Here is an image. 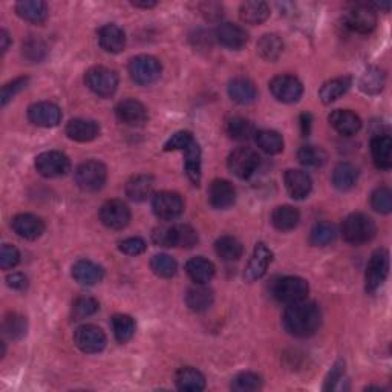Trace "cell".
I'll list each match as a JSON object with an SVG mask.
<instances>
[{"label":"cell","mask_w":392,"mask_h":392,"mask_svg":"<svg viewBox=\"0 0 392 392\" xmlns=\"http://www.w3.org/2000/svg\"><path fill=\"white\" fill-rule=\"evenodd\" d=\"M322 324V311L317 303L300 302L288 305L284 313L285 330L294 337H310L313 335Z\"/></svg>","instance_id":"1"},{"label":"cell","mask_w":392,"mask_h":392,"mask_svg":"<svg viewBox=\"0 0 392 392\" xmlns=\"http://www.w3.org/2000/svg\"><path fill=\"white\" fill-rule=\"evenodd\" d=\"M164 150H181L184 152V167L189 180L199 186L201 182V147L191 132L180 131L173 133L164 144Z\"/></svg>","instance_id":"2"},{"label":"cell","mask_w":392,"mask_h":392,"mask_svg":"<svg viewBox=\"0 0 392 392\" xmlns=\"http://www.w3.org/2000/svg\"><path fill=\"white\" fill-rule=\"evenodd\" d=\"M377 233L375 222L363 213H353L342 224V235L347 242L360 245L370 242Z\"/></svg>","instance_id":"3"},{"label":"cell","mask_w":392,"mask_h":392,"mask_svg":"<svg viewBox=\"0 0 392 392\" xmlns=\"http://www.w3.org/2000/svg\"><path fill=\"white\" fill-rule=\"evenodd\" d=\"M154 242L161 247H180V249H194L198 244V233L186 224L172 227H159L154 233Z\"/></svg>","instance_id":"4"},{"label":"cell","mask_w":392,"mask_h":392,"mask_svg":"<svg viewBox=\"0 0 392 392\" xmlns=\"http://www.w3.org/2000/svg\"><path fill=\"white\" fill-rule=\"evenodd\" d=\"M108 170L106 166L100 161H86L82 163L75 170V182L83 191H99L106 184Z\"/></svg>","instance_id":"5"},{"label":"cell","mask_w":392,"mask_h":392,"mask_svg":"<svg viewBox=\"0 0 392 392\" xmlns=\"http://www.w3.org/2000/svg\"><path fill=\"white\" fill-rule=\"evenodd\" d=\"M86 86L99 95V97L108 99L117 92L118 87V75L115 71L105 66H94L86 72Z\"/></svg>","instance_id":"6"},{"label":"cell","mask_w":392,"mask_h":392,"mask_svg":"<svg viewBox=\"0 0 392 392\" xmlns=\"http://www.w3.org/2000/svg\"><path fill=\"white\" fill-rule=\"evenodd\" d=\"M308 291H310L308 282L305 279L298 276H286L279 279L273 286L275 299L281 303H286V305H291V303L303 300L307 298Z\"/></svg>","instance_id":"7"},{"label":"cell","mask_w":392,"mask_h":392,"mask_svg":"<svg viewBox=\"0 0 392 392\" xmlns=\"http://www.w3.org/2000/svg\"><path fill=\"white\" fill-rule=\"evenodd\" d=\"M129 75L137 85H152L161 75V63L152 55H137L129 61Z\"/></svg>","instance_id":"8"},{"label":"cell","mask_w":392,"mask_h":392,"mask_svg":"<svg viewBox=\"0 0 392 392\" xmlns=\"http://www.w3.org/2000/svg\"><path fill=\"white\" fill-rule=\"evenodd\" d=\"M259 161L258 152H254L252 147H238L230 154L227 166L235 177L247 180L258 169Z\"/></svg>","instance_id":"9"},{"label":"cell","mask_w":392,"mask_h":392,"mask_svg":"<svg viewBox=\"0 0 392 392\" xmlns=\"http://www.w3.org/2000/svg\"><path fill=\"white\" fill-rule=\"evenodd\" d=\"M36 169L45 178H60L71 170V161L61 152L50 150L36 158Z\"/></svg>","instance_id":"10"},{"label":"cell","mask_w":392,"mask_h":392,"mask_svg":"<svg viewBox=\"0 0 392 392\" xmlns=\"http://www.w3.org/2000/svg\"><path fill=\"white\" fill-rule=\"evenodd\" d=\"M389 273V253L385 249L375 252L366 266V291L375 293L386 281Z\"/></svg>","instance_id":"11"},{"label":"cell","mask_w":392,"mask_h":392,"mask_svg":"<svg viewBox=\"0 0 392 392\" xmlns=\"http://www.w3.org/2000/svg\"><path fill=\"white\" fill-rule=\"evenodd\" d=\"M74 343L86 354H97L106 347V335L95 325H82L74 333Z\"/></svg>","instance_id":"12"},{"label":"cell","mask_w":392,"mask_h":392,"mask_svg":"<svg viewBox=\"0 0 392 392\" xmlns=\"http://www.w3.org/2000/svg\"><path fill=\"white\" fill-rule=\"evenodd\" d=\"M152 209L157 218L163 221L177 219L184 212V201L181 195L175 191H159L152 199Z\"/></svg>","instance_id":"13"},{"label":"cell","mask_w":392,"mask_h":392,"mask_svg":"<svg viewBox=\"0 0 392 392\" xmlns=\"http://www.w3.org/2000/svg\"><path fill=\"white\" fill-rule=\"evenodd\" d=\"M100 221L110 230H122L131 221L129 207L119 199H110L101 205Z\"/></svg>","instance_id":"14"},{"label":"cell","mask_w":392,"mask_h":392,"mask_svg":"<svg viewBox=\"0 0 392 392\" xmlns=\"http://www.w3.org/2000/svg\"><path fill=\"white\" fill-rule=\"evenodd\" d=\"M270 91L273 97L282 103L299 101L303 94V86L299 78L294 75H277L270 83Z\"/></svg>","instance_id":"15"},{"label":"cell","mask_w":392,"mask_h":392,"mask_svg":"<svg viewBox=\"0 0 392 392\" xmlns=\"http://www.w3.org/2000/svg\"><path fill=\"white\" fill-rule=\"evenodd\" d=\"M347 27L358 34H370L377 25V15L371 6L357 5L347 13L345 15Z\"/></svg>","instance_id":"16"},{"label":"cell","mask_w":392,"mask_h":392,"mask_svg":"<svg viewBox=\"0 0 392 392\" xmlns=\"http://www.w3.org/2000/svg\"><path fill=\"white\" fill-rule=\"evenodd\" d=\"M29 122L38 127H55L61 122V110L50 101H40L28 109Z\"/></svg>","instance_id":"17"},{"label":"cell","mask_w":392,"mask_h":392,"mask_svg":"<svg viewBox=\"0 0 392 392\" xmlns=\"http://www.w3.org/2000/svg\"><path fill=\"white\" fill-rule=\"evenodd\" d=\"M115 114L119 123L131 127H138L147 122V109L144 108L143 103L133 99L119 101Z\"/></svg>","instance_id":"18"},{"label":"cell","mask_w":392,"mask_h":392,"mask_svg":"<svg viewBox=\"0 0 392 392\" xmlns=\"http://www.w3.org/2000/svg\"><path fill=\"white\" fill-rule=\"evenodd\" d=\"M273 261V252H271L266 244H258L254 247V252L249 266L245 268L244 277L247 282H254L261 279L263 275L267 273V268Z\"/></svg>","instance_id":"19"},{"label":"cell","mask_w":392,"mask_h":392,"mask_svg":"<svg viewBox=\"0 0 392 392\" xmlns=\"http://www.w3.org/2000/svg\"><path fill=\"white\" fill-rule=\"evenodd\" d=\"M13 230L23 239H29V241H34V239L40 238L45 231V222L38 218L36 215L31 213H22L17 215L13 219Z\"/></svg>","instance_id":"20"},{"label":"cell","mask_w":392,"mask_h":392,"mask_svg":"<svg viewBox=\"0 0 392 392\" xmlns=\"http://www.w3.org/2000/svg\"><path fill=\"white\" fill-rule=\"evenodd\" d=\"M236 190L226 180H215L209 189V201L218 210H226L235 204Z\"/></svg>","instance_id":"21"},{"label":"cell","mask_w":392,"mask_h":392,"mask_svg":"<svg viewBox=\"0 0 392 392\" xmlns=\"http://www.w3.org/2000/svg\"><path fill=\"white\" fill-rule=\"evenodd\" d=\"M216 38L218 42L228 48V50H241L249 42V34L247 31L236 25V23H222L221 27L216 29Z\"/></svg>","instance_id":"22"},{"label":"cell","mask_w":392,"mask_h":392,"mask_svg":"<svg viewBox=\"0 0 392 392\" xmlns=\"http://www.w3.org/2000/svg\"><path fill=\"white\" fill-rule=\"evenodd\" d=\"M284 181L288 194L293 199H305L313 190V181H311L307 172L286 170Z\"/></svg>","instance_id":"23"},{"label":"cell","mask_w":392,"mask_h":392,"mask_svg":"<svg viewBox=\"0 0 392 392\" xmlns=\"http://www.w3.org/2000/svg\"><path fill=\"white\" fill-rule=\"evenodd\" d=\"M66 135L78 143H89L100 135V124L94 119L75 118L71 119L66 126Z\"/></svg>","instance_id":"24"},{"label":"cell","mask_w":392,"mask_h":392,"mask_svg":"<svg viewBox=\"0 0 392 392\" xmlns=\"http://www.w3.org/2000/svg\"><path fill=\"white\" fill-rule=\"evenodd\" d=\"M72 277H74L80 285L92 286L103 281L105 271H103V268L97 266V263H94L92 261L80 259L74 263V267H72Z\"/></svg>","instance_id":"25"},{"label":"cell","mask_w":392,"mask_h":392,"mask_svg":"<svg viewBox=\"0 0 392 392\" xmlns=\"http://www.w3.org/2000/svg\"><path fill=\"white\" fill-rule=\"evenodd\" d=\"M328 119H330V124L334 129L340 135H345V137L356 135L360 131V127H362V119L351 110L337 109L331 112V115L328 117Z\"/></svg>","instance_id":"26"},{"label":"cell","mask_w":392,"mask_h":392,"mask_svg":"<svg viewBox=\"0 0 392 392\" xmlns=\"http://www.w3.org/2000/svg\"><path fill=\"white\" fill-rule=\"evenodd\" d=\"M99 42L100 46L106 52L118 54L124 50L126 46V34L124 31L114 23H108L99 31Z\"/></svg>","instance_id":"27"},{"label":"cell","mask_w":392,"mask_h":392,"mask_svg":"<svg viewBox=\"0 0 392 392\" xmlns=\"http://www.w3.org/2000/svg\"><path fill=\"white\" fill-rule=\"evenodd\" d=\"M371 154L374 164L382 170H388L392 166V140L388 135H377L371 141Z\"/></svg>","instance_id":"28"},{"label":"cell","mask_w":392,"mask_h":392,"mask_svg":"<svg viewBox=\"0 0 392 392\" xmlns=\"http://www.w3.org/2000/svg\"><path fill=\"white\" fill-rule=\"evenodd\" d=\"M15 13L23 20L40 25L48 19V5L42 0H22L15 3Z\"/></svg>","instance_id":"29"},{"label":"cell","mask_w":392,"mask_h":392,"mask_svg":"<svg viewBox=\"0 0 392 392\" xmlns=\"http://www.w3.org/2000/svg\"><path fill=\"white\" fill-rule=\"evenodd\" d=\"M154 187L155 181L150 175H135V177H132L126 184V195L129 196L132 201L141 203L152 195Z\"/></svg>","instance_id":"30"},{"label":"cell","mask_w":392,"mask_h":392,"mask_svg":"<svg viewBox=\"0 0 392 392\" xmlns=\"http://www.w3.org/2000/svg\"><path fill=\"white\" fill-rule=\"evenodd\" d=\"M228 95L238 105H250L256 100V87L249 78H235L228 85Z\"/></svg>","instance_id":"31"},{"label":"cell","mask_w":392,"mask_h":392,"mask_svg":"<svg viewBox=\"0 0 392 392\" xmlns=\"http://www.w3.org/2000/svg\"><path fill=\"white\" fill-rule=\"evenodd\" d=\"M239 17L247 25H261L270 17V8L266 2H245L239 8Z\"/></svg>","instance_id":"32"},{"label":"cell","mask_w":392,"mask_h":392,"mask_svg":"<svg viewBox=\"0 0 392 392\" xmlns=\"http://www.w3.org/2000/svg\"><path fill=\"white\" fill-rule=\"evenodd\" d=\"M186 271L191 281L198 285H204L210 282L215 276V266L204 258H194L186 263Z\"/></svg>","instance_id":"33"},{"label":"cell","mask_w":392,"mask_h":392,"mask_svg":"<svg viewBox=\"0 0 392 392\" xmlns=\"http://www.w3.org/2000/svg\"><path fill=\"white\" fill-rule=\"evenodd\" d=\"M300 221V215L298 209L291 205H279L271 213V224L279 231H290L294 227H298Z\"/></svg>","instance_id":"34"},{"label":"cell","mask_w":392,"mask_h":392,"mask_svg":"<svg viewBox=\"0 0 392 392\" xmlns=\"http://www.w3.org/2000/svg\"><path fill=\"white\" fill-rule=\"evenodd\" d=\"M186 303L191 311H195V313H204V311L212 307L213 293L212 290H209V288H205L203 285L194 286L187 291Z\"/></svg>","instance_id":"35"},{"label":"cell","mask_w":392,"mask_h":392,"mask_svg":"<svg viewBox=\"0 0 392 392\" xmlns=\"http://www.w3.org/2000/svg\"><path fill=\"white\" fill-rule=\"evenodd\" d=\"M358 178V172L353 164L340 163L335 166L333 172V184L334 187L340 191H348L356 186Z\"/></svg>","instance_id":"36"},{"label":"cell","mask_w":392,"mask_h":392,"mask_svg":"<svg viewBox=\"0 0 392 392\" xmlns=\"http://www.w3.org/2000/svg\"><path fill=\"white\" fill-rule=\"evenodd\" d=\"M349 87H351L349 77L333 78L321 87V91H319V99H321L325 105H330V103L340 99L343 94H347Z\"/></svg>","instance_id":"37"},{"label":"cell","mask_w":392,"mask_h":392,"mask_svg":"<svg viewBox=\"0 0 392 392\" xmlns=\"http://www.w3.org/2000/svg\"><path fill=\"white\" fill-rule=\"evenodd\" d=\"M177 386L181 391H191L198 392L205 388L204 375L195 368H181L177 372Z\"/></svg>","instance_id":"38"},{"label":"cell","mask_w":392,"mask_h":392,"mask_svg":"<svg viewBox=\"0 0 392 392\" xmlns=\"http://www.w3.org/2000/svg\"><path fill=\"white\" fill-rule=\"evenodd\" d=\"M284 52L282 38L276 34L262 36L258 42V54L263 60L276 61Z\"/></svg>","instance_id":"39"},{"label":"cell","mask_w":392,"mask_h":392,"mask_svg":"<svg viewBox=\"0 0 392 392\" xmlns=\"http://www.w3.org/2000/svg\"><path fill=\"white\" fill-rule=\"evenodd\" d=\"M215 250L222 261L233 262L242 256V245L233 236H222L215 242Z\"/></svg>","instance_id":"40"},{"label":"cell","mask_w":392,"mask_h":392,"mask_svg":"<svg viewBox=\"0 0 392 392\" xmlns=\"http://www.w3.org/2000/svg\"><path fill=\"white\" fill-rule=\"evenodd\" d=\"M256 143L261 150L266 152L268 155H276L281 154L284 150V138L281 133L275 131H259L254 133Z\"/></svg>","instance_id":"41"},{"label":"cell","mask_w":392,"mask_h":392,"mask_svg":"<svg viewBox=\"0 0 392 392\" xmlns=\"http://www.w3.org/2000/svg\"><path fill=\"white\" fill-rule=\"evenodd\" d=\"M360 89L365 94L375 95L385 86V74L379 68H368L360 77Z\"/></svg>","instance_id":"42"},{"label":"cell","mask_w":392,"mask_h":392,"mask_svg":"<svg viewBox=\"0 0 392 392\" xmlns=\"http://www.w3.org/2000/svg\"><path fill=\"white\" fill-rule=\"evenodd\" d=\"M112 330L117 342L127 343L135 334V322L131 316L127 314H117L112 317Z\"/></svg>","instance_id":"43"},{"label":"cell","mask_w":392,"mask_h":392,"mask_svg":"<svg viewBox=\"0 0 392 392\" xmlns=\"http://www.w3.org/2000/svg\"><path fill=\"white\" fill-rule=\"evenodd\" d=\"M227 133L236 141H247L256 133L253 123L242 117H233L227 123Z\"/></svg>","instance_id":"44"},{"label":"cell","mask_w":392,"mask_h":392,"mask_svg":"<svg viewBox=\"0 0 392 392\" xmlns=\"http://www.w3.org/2000/svg\"><path fill=\"white\" fill-rule=\"evenodd\" d=\"M298 159L302 166L310 167V169H317V167H322L325 164L326 154L322 147L302 146L298 152Z\"/></svg>","instance_id":"45"},{"label":"cell","mask_w":392,"mask_h":392,"mask_svg":"<svg viewBox=\"0 0 392 392\" xmlns=\"http://www.w3.org/2000/svg\"><path fill=\"white\" fill-rule=\"evenodd\" d=\"M150 268L159 277H172L177 275L178 263L169 254H155L150 261Z\"/></svg>","instance_id":"46"},{"label":"cell","mask_w":392,"mask_h":392,"mask_svg":"<svg viewBox=\"0 0 392 392\" xmlns=\"http://www.w3.org/2000/svg\"><path fill=\"white\" fill-rule=\"evenodd\" d=\"M335 236H337V231H335V227L333 224L321 222V224H316L314 228L311 230L310 242L316 247H325L334 242Z\"/></svg>","instance_id":"47"},{"label":"cell","mask_w":392,"mask_h":392,"mask_svg":"<svg viewBox=\"0 0 392 392\" xmlns=\"http://www.w3.org/2000/svg\"><path fill=\"white\" fill-rule=\"evenodd\" d=\"M27 330H28V324H27V319L23 317V316L13 313V314L5 317L3 333L10 339L19 340L22 337H25Z\"/></svg>","instance_id":"48"},{"label":"cell","mask_w":392,"mask_h":392,"mask_svg":"<svg viewBox=\"0 0 392 392\" xmlns=\"http://www.w3.org/2000/svg\"><path fill=\"white\" fill-rule=\"evenodd\" d=\"M262 386V380L254 372H241L231 382V389L236 392H253Z\"/></svg>","instance_id":"49"},{"label":"cell","mask_w":392,"mask_h":392,"mask_svg":"<svg viewBox=\"0 0 392 392\" xmlns=\"http://www.w3.org/2000/svg\"><path fill=\"white\" fill-rule=\"evenodd\" d=\"M371 205L375 212L388 215L392 210V194L388 187H379L372 191Z\"/></svg>","instance_id":"50"},{"label":"cell","mask_w":392,"mask_h":392,"mask_svg":"<svg viewBox=\"0 0 392 392\" xmlns=\"http://www.w3.org/2000/svg\"><path fill=\"white\" fill-rule=\"evenodd\" d=\"M100 308L99 302L95 300L94 298H78L74 305H72V313L77 319H86V317H91L95 313H97Z\"/></svg>","instance_id":"51"},{"label":"cell","mask_w":392,"mask_h":392,"mask_svg":"<svg viewBox=\"0 0 392 392\" xmlns=\"http://www.w3.org/2000/svg\"><path fill=\"white\" fill-rule=\"evenodd\" d=\"M46 54V46L43 45V42L40 40L31 38L28 40L27 43H23V55L29 60V61H40Z\"/></svg>","instance_id":"52"},{"label":"cell","mask_w":392,"mask_h":392,"mask_svg":"<svg viewBox=\"0 0 392 392\" xmlns=\"http://www.w3.org/2000/svg\"><path fill=\"white\" fill-rule=\"evenodd\" d=\"M20 262V253L15 247L5 244L0 252V267L3 270H11Z\"/></svg>","instance_id":"53"},{"label":"cell","mask_w":392,"mask_h":392,"mask_svg":"<svg viewBox=\"0 0 392 392\" xmlns=\"http://www.w3.org/2000/svg\"><path fill=\"white\" fill-rule=\"evenodd\" d=\"M118 249L124 254L138 256L146 252L147 245H146V242H144V239H141V238H127V239H124V241L119 242Z\"/></svg>","instance_id":"54"},{"label":"cell","mask_w":392,"mask_h":392,"mask_svg":"<svg viewBox=\"0 0 392 392\" xmlns=\"http://www.w3.org/2000/svg\"><path fill=\"white\" fill-rule=\"evenodd\" d=\"M28 85V78H15L14 82L8 83L3 86L2 89V106H6L8 101H10L13 97H15L20 91H23Z\"/></svg>","instance_id":"55"},{"label":"cell","mask_w":392,"mask_h":392,"mask_svg":"<svg viewBox=\"0 0 392 392\" xmlns=\"http://www.w3.org/2000/svg\"><path fill=\"white\" fill-rule=\"evenodd\" d=\"M343 372H345V363L343 362H337L334 366H333V370L331 372L328 374V377H326V383H325V388L326 391H330V389H334L335 385L342 380L343 377Z\"/></svg>","instance_id":"56"},{"label":"cell","mask_w":392,"mask_h":392,"mask_svg":"<svg viewBox=\"0 0 392 392\" xmlns=\"http://www.w3.org/2000/svg\"><path fill=\"white\" fill-rule=\"evenodd\" d=\"M6 284L10 288H13V290H25V288L28 286V279L25 275H22V273H13L6 277Z\"/></svg>","instance_id":"57"},{"label":"cell","mask_w":392,"mask_h":392,"mask_svg":"<svg viewBox=\"0 0 392 392\" xmlns=\"http://www.w3.org/2000/svg\"><path fill=\"white\" fill-rule=\"evenodd\" d=\"M300 126H302V133L307 137V135L310 133V129H311V115L310 114H302Z\"/></svg>","instance_id":"58"},{"label":"cell","mask_w":392,"mask_h":392,"mask_svg":"<svg viewBox=\"0 0 392 392\" xmlns=\"http://www.w3.org/2000/svg\"><path fill=\"white\" fill-rule=\"evenodd\" d=\"M8 46H10V36H8V33L3 29L2 33H0V50H2V54L8 51Z\"/></svg>","instance_id":"59"},{"label":"cell","mask_w":392,"mask_h":392,"mask_svg":"<svg viewBox=\"0 0 392 392\" xmlns=\"http://www.w3.org/2000/svg\"><path fill=\"white\" fill-rule=\"evenodd\" d=\"M132 5L138 8H152L157 5V2H132Z\"/></svg>","instance_id":"60"},{"label":"cell","mask_w":392,"mask_h":392,"mask_svg":"<svg viewBox=\"0 0 392 392\" xmlns=\"http://www.w3.org/2000/svg\"><path fill=\"white\" fill-rule=\"evenodd\" d=\"M377 6H379V8H383V10H385V11H389L391 3H389V2H388V3H377Z\"/></svg>","instance_id":"61"}]
</instances>
